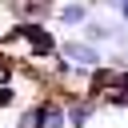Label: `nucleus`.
I'll use <instances>...</instances> for the list:
<instances>
[{"label": "nucleus", "instance_id": "7ed1b4c3", "mask_svg": "<svg viewBox=\"0 0 128 128\" xmlns=\"http://www.w3.org/2000/svg\"><path fill=\"white\" fill-rule=\"evenodd\" d=\"M96 112H100V100L96 96H88V92L64 96V120H68V128H88Z\"/></svg>", "mask_w": 128, "mask_h": 128}, {"label": "nucleus", "instance_id": "423d86ee", "mask_svg": "<svg viewBox=\"0 0 128 128\" xmlns=\"http://www.w3.org/2000/svg\"><path fill=\"white\" fill-rule=\"evenodd\" d=\"M100 4H104V8H112V12L128 24V0H100Z\"/></svg>", "mask_w": 128, "mask_h": 128}, {"label": "nucleus", "instance_id": "20e7f679", "mask_svg": "<svg viewBox=\"0 0 128 128\" xmlns=\"http://www.w3.org/2000/svg\"><path fill=\"white\" fill-rule=\"evenodd\" d=\"M92 16V0H68V4H56V20L64 28H84Z\"/></svg>", "mask_w": 128, "mask_h": 128}, {"label": "nucleus", "instance_id": "f03ea898", "mask_svg": "<svg viewBox=\"0 0 128 128\" xmlns=\"http://www.w3.org/2000/svg\"><path fill=\"white\" fill-rule=\"evenodd\" d=\"M56 60H64V64H72V68H80V72H96V68H104V52H100L96 44H88L84 36H68V40H60V44H56Z\"/></svg>", "mask_w": 128, "mask_h": 128}, {"label": "nucleus", "instance_id": "6e6552de", "mask_svg": "<svg viewBox=\"0 0 128 128\" xmlns=\"http://www.w3.org/2000/svg\"><path fill=\"white\" fill-rule=\"evenodd\" d=\"M120 56H124V68H128V44H120Z\"/></svg>", "mask_w": 128, "mask_h": 128}, {"label": "nucleus", "instance_id": "0eeeda50", "mask_svg": "<svg viewBox=\"0 0 128 128\" xmlns=\"http://www.w3.org/2000/svg\"><path fill=\"white\" fill-rule=\"evenodd\" d=\"M16 104V88L12 84H0V108H12Z\"/></svg>", "mask_w": 128, "mask_h": 128}, {"label": "nucleus", "instance_id": "f257e3e1", "mask_svg": "<svg viewBox=\"0 0 128 128\" xmlns=\"http://www.w3.org/2000/svg\"><path fill=\"white\" fill-rule=\"evenodd\" d=\"M0 44H24V52H28L32 60L56 56V36L48 32V24H36V20H20V24L8 32V40H0Z\"/></svg>", "mask_w": 128, "mask_h": 128}, {"label": "nucleus", "instance_id": "39448f33", "mask_svg": "<svg viewBox=\"0 0 128 128\" xmlns=\"http://www.w3.org/2000/svg\"><path fill=\"white\" fill-rule=\"evenodd\" d=\"M16 16H20V20H36V24H44L48 16H56V0H24Z\"/></svg>", "mask_w": 128, "mask_h": 128}]
</instances>
